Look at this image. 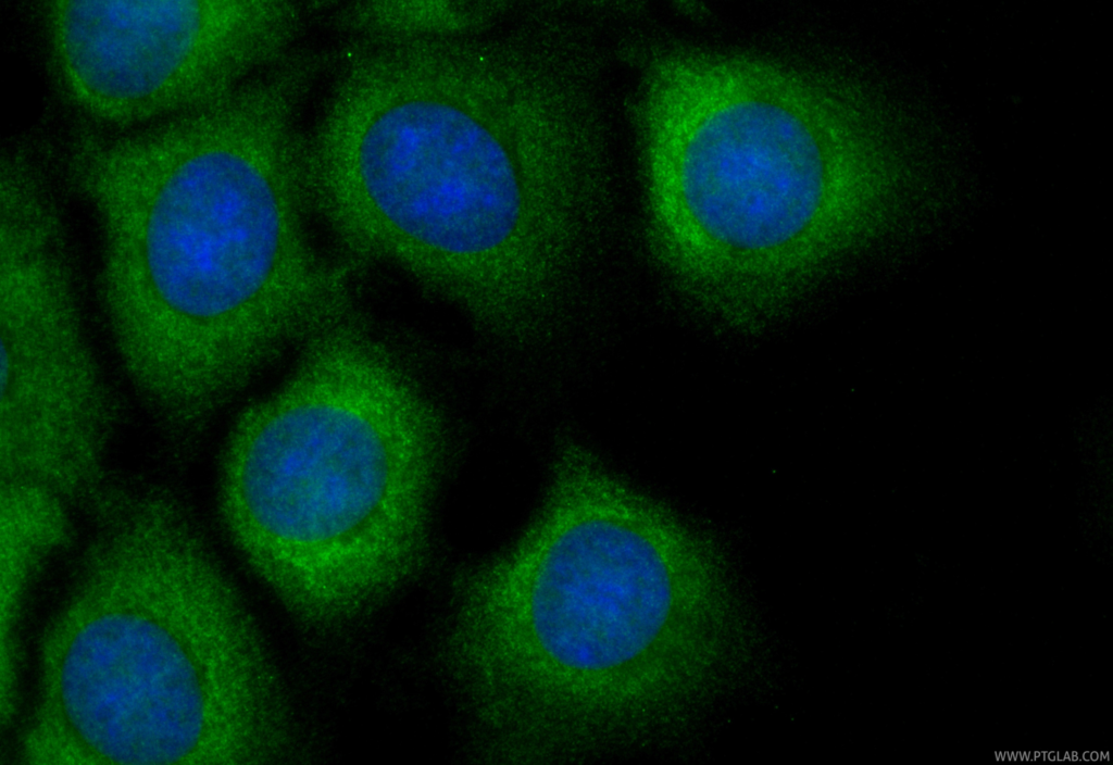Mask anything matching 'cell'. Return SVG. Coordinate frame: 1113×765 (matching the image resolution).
I'll return each mask as SVG.
<instances>
[{
    "label": "cell",
    "instance_id": "7a4b0ae2",
    "mask_svg": "<svg viewBox=\"0 0 1113 765\" xmlns=\"http://www.w3.org/2000/svg\"><path fill=\"white\" fill-rule=\"evenodd\" d=\"M355 313L307 339L234 425L221 509L240 551L291 600L343 605L422 554L460 449L414 339Z\"/></svg>",
    "mask_w": 1113,
    "mask_h": 765
},
{
    "label": "cell",
    "instance_id": "5b68a950",
    "mask_svg": "<svg viewBox=\"0 0 1113 765\" xmlns=\"http://www.w3.org/2000/svg\"><path fill=\"white\" fill-rule=\"evenodd\" d=\"M357 180L389 236L380 254L476 334L516 333L552 300L556 276L520 241L525 199L513 164L462 110L413 100L382 112L362 136Z\"/></svg>",
    "mask_w": 1113,
    "mask_h": 765
},
{
    "label": "cell",
    "instance_id": "277c9868",
    "mask_svg": "<svg viewBox=\"0 0 1113 765\" xmlns=\"http://www.w3.org/2000/svg\"><path fill=\"white\" fill-rule=\"evenodd\" d=\"M665 78V261L712 304L754 315L862 234L872 139L838 86L759 58L685 52Z\"/></svg>",
    "mask_w": 1113,
    "mask_h": 765
},
{
    "label": "cell",
    "instance_id": "ba28073f",
    "mask_svg": "<svg viewBox=\"0 0 1113 765\" xmlns=\"http://www.w3.org/2000/svg\"><path fill=\"white\" fill-rule=\"evenodd\" d=\"M54 493L1 482V654L15 655V626L25 591L42 562L63 544L67 521Z\"/></svg>",
    "mask_w": 1113,
    "mask_h": 765
},
{
    "label": "cell",
    "instance_id": "6da1fadb",
    "mask_svg": "<svg viewBox=\"0 0 1113 765\" xmlns=\"http://www.w3.org/2000/svg\"><path fill=\"white\" fill-rule=\"evenodd\" d=\"M233 113L221 98L120 136L82 135L70 151L101 228L120 356L158 396L243 385L350 297L342 273L290 233Z\"/></svg>",
    "mask_w": 1113,
    "mask_h": 765
},
{
    "label": "cell",
    "instance_id": "3957f363",
    "mask_svg": "<svg viewBox=\"0 0 1113 765\" xmlns=\"http://www.w3.org/2000/svg\"><path fill=\"white\" fill-rule=\"evenodd\" d=\"M258 648L224 573L174 506L109 517L43 635L30 764H224L253 756Z\"/></svg>",
    "mask_w": 1113,
    "mask_h": 765
},
{
    "label": "cell",
    "instance_id": "8992f818",
    "mask_svg": "<svg viewBox=\"0 0 1113 765\" xmlns=\"http://www.w3.org/2000/svg\"><path fill=\"white\" fill-rule=\"evenodd\" d=\"M43 24L64 93L89 118L116 128L220 99L245 38V10L228 1H47Z\"/></svg>",
    "mask_w": 1113,
    "mask_h": 765
},
{
    "label": "cell",
    "instance_id": "52a82bcc",
    "mask_svg": "<svg viewBox=\"0 0 1113 765\" xmlns=\"http://www.w3.org/2000/svg\"><path fill=\"white\" fill-rule=\"evenodd\" d=\"M1 482L61 499L99 476L111 409L72 284L34 273L1 289Z\"/></svg>",
    "mask_w": 1113,
    "mask_h": 765
}]
</instances>
